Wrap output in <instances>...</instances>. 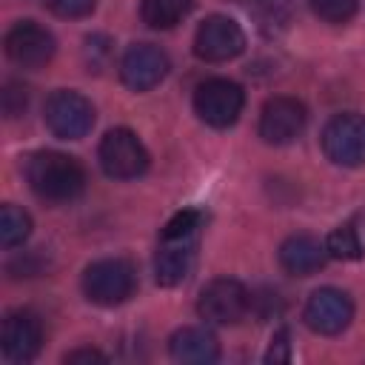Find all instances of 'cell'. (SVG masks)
Here are the masks:
<instances>
[{
  "label": "cell",
  "instance_id": "obj_12",
  "mask_svg": "<svg viewBox=\"0 0 365 365\" xmlns=\"http://www.w3.org/2000/svg\"><path fill=\"white\" fill-rule=\"evenodd\" d=\"M6 57L20 68H43L57 51L54 34L37 20H17L3 37Z\"/></svg>",
  "mask_w": 365,
  "mask_h": 365
},
{
  "label": "cell",
  "instance_id": "obj_18",
  "mask_svg": "<svg viewBox=\"0 0 365 365\" xmlns=\"http://www.w3.org/2000/svg\"><path fill=\"white\" fill-rule=\"evenodd\" d=\"M31 234V217L29 211H23L20 205H11L6 202L0 208V242L3 248H17L29 240Z\"/></svg>",
  "mask_w": 365,
  "mask_h": 365
},
{
  "label": "cell",
  "instance_id": "obj_23",
  "mask_svg": "<svg viewBox=\"0 0 365 365\" xmlns=\"http://www.w3.org/2000/svg\"><path fill=\"white\" fill-rule=\"evenodd\" d=\"M46 265H48V259L40 254V248H34V251H23V254L11 257L6 271L11 279H29V277H40L46 271Z\"/></svg>",
  "mask_w": 365,
  "mask_h": 365
},
{
  "label": "cell",
  "instance_id": "obj_9",
  "mask_svg": "<svg viewBox=\"0 0 365 365\" xmlns=\"http://www.w3.org/2000/svg\"><path fill=\"white\" fill-rule=\"evenodd\" d=\"M245 51V31L228 14H208L194 31V54L202 63H228Z\"/></svg>",
  "mask_w": 365,
  "mask_h": 365
},
{
  "label": "cell",
  "instance_id": "obj_3",
  "mask_svg": "<svg viewBox=\"0 0 365 365\" xmlns=\"http://www.w3.org/2000/svg\"><path fill=\"white\" fill-rule=\"evenodd\" d=\"M137 291V268L123 257H103L86 265L83 271V294L88 302L100 308L123 305Z\"/></svg>",
  "mask_w": 365,
  "mask_h": 365
},
{
  "label": "cell",
  "instance_id": "obj_2",
  "mask_svg": "<svg viewBox=\"0 0 365 365\" xmlns=\"http://www.w3.org/2000/svg\"><path fill=\"white\" fill-rule=\"evenodd\" d=\"M23 177L37 200L48 205H68L86 191V168L77 157L63 151H34L23 163Z\"/></svg>",
  "mask_w": 365,
  "mask_h": 365
},
{
  "label": "cell",
  "instance_id": "obj_26",
  "mask_svg": "<svg viewBox=\"0 0 365 365\" xmlns=\"http://www.w3.org/2000/svg\"><path fill=\"white\" fill-rule=\"evenodd\" d=\"M251 311L259 317V319H271L282 311V299L277 291H259V294H251Z\"/></svg>",
  "mask_w": 365,
  "mask_h": 365
},
{
  "label": "cell",
  "instance_id": "obj_19",
  "mask_svg": "<svg viewBox=\"0 0 365 365\" xmlns=\"http://www.w3.org/2000/svg\"><path fill=\"white\" fill-rule=\"evenodd\" d=\"M325 248H328V257L342 259V262H354V259H362V257H365V245H362V240H359V231H356L351 222L336 225V228L325 237Z\"/></svg>",
  "mask_w": 365,
  "mask_h": 365
},
{
  "label": "cell",
  "instance_id": "obj_28",
  "mask_svg": "<svg viewBox=\"0 0 365 365\" xmlns=\"http://www.w3.org/2000/svg\"><path fill=\"white\" fill-rule=\"evenodd\" d=\"M63 362L68 365H91V362H108V356L103 354V351H97V348H74V351H68L66 356H63Z\"/></svg>",
  "mask_w": 365,
  "mask_h": 365
},
{
  "label": "cell",
  "instance_id": "obj_7",
  "mask_svg": "<svg viewBox=\"0 0 365 365\" xmlns=\"http://www.w3.org/2000/svg\"><path fill=\"white\" fill-rule=\"evenodd\" d=\"M319 145L334 165L342 168L365 165V114L359 111L334 114L319 134Z\"/></svg>",
  "mask_w": 365,
  "mask_h": 365
},
{
  "label": "cell",
  "instance_id": "obj_24",
  "mask_svg": "<svg viewBox=\"0 0 365 365\" xmlns=\"http://www.w3.org/2000/svg\"><path fill=\"white\" fill-rule=\"evenodd\" d=\"M111 57V40L106 34H88L83 46V60L88 71H100Z\"/></svg>",
  "mask_w": 365,
  "mask_h": 365
},
{
  "label": "cell",
  "instance_id": "obj_5",
  "mask_svg": "<svg viewBox=\"0 0 365 365\" xmlns=\"http://www.w3.org/2000/svg\"><path fill=\"white\" fill-rule=\"evenodd\" d=\"M245 108V91L228 77H208L194 88V114L211 128H228Z\"/></svg>",
  "mask_w": 365,
  "mask_h": 365
},
{
  "label": "cell",
  "instance_id": "obj_16",
  "mask_svg": "<svg viewBox=\"0 0 365 365\" xmlns=\"http://www.w3.org/2000/svg\"><path fill=\"white\" fill-rule=\"evenodd\" d=\"M168 354L177 362H188V365H211L220 359V342L208 328L200 325H185L177 328L168 336Z\"/></svg>",
  "mask_w": 365,
  "mask_h": 365
},
{
  "label": "cell",
  "instance_id": "obj_8",
  "mask_svg": "<svg viewBox=\"0 0 365 365\" xmlns=\"http://www.w3.org/2000/svg\"><path fill=\"white\" fill-rule=\"evenodd\" d=\"M251 311V291L234 277H217L202 285L197 314L208 325H237Z\"/></svg>",
  "mask_w": 365,
  "mask_h": 365
},
{
  "label": "cell",
  "instance_id": "obj_10",
  "mask_svg": "<svg viewBox=\"0 0 365 365\" xmlns=\"http://www.w3.org/2000/svg\"><path fill=\"white\" fill-rule=\"evenodd\" d=\"M308 123V108L302 100L288 94H274L265 100L257 123V134L268 145H288L294 143Z\"/></svg>",
  "mask_w": 365,
  "mask_h": 365
},
{
  "label": "cell",
  "instance_id": "obj_6",
  "mask_svg": "<svg viewBox=\"0 0 365 365\" xmlns=\"http://www.w3.org/2000/svg\"><path fill=\"white\" fill-rule=\"evenodd\" d=\"M43 123L57 140H83L94 125V106L74 88H57L43 106Z\"/></svg>",
  "mask_w": 365,
  "mask_h": 365
},
{
  "label": "cell",
  "instance_id": "obj_13",
  "mask_svg": "<svg viewBox=\"0 0 365 365\" xmlns=\"http://www.w3.org/2000/svg\"><path fill=\"white\" fill-rule=\"evenodd\" d=\"M168 68V54L154 43H131L120 57V80L131 91L157 88L165 80Z\"/></svg>",
  "mask_w": 365,
  "mask_h": 365
},
{
  "label": "cell",
  "instance_id": "obj_27",
  "mask_svg": "<svg viewBox=\"0 0 365 365\" xmlns=\"http://www.w3.org/2000/svg\"><path fill=\"white\" fill-rule=\"evenodd\" d=\"M288 359H291V334H288V328H279V331L271 336L265 362H288Z\"/></svg>",
  "mask_w": 365,
  "mask_h": 365
},
{
  "label": "cell",
  "instance_id": "obj_20",
  "mask_svg": "<svg viewBox=\"0 0 365 365\" xmlns=\"http://www.w3.org/2000/svg\"><path fill=\"white\" fill-rule=\"evenodd\" d=\"M248 11L262 31H279L291 20V0H248Z\"/></svg>",
  "mask_w": 365,
  "mask_h": 365
},
{
  "label": "cell",
  "instance_id": "obj_1",
  "mask_svg": "<svg viewBox=\"0 0 365 365\" xmlns=\"http://www.w3.org/2000/svg\"><path fill=\"white\" fill-rule=\"evenodd\" d=\"M205 214L200 208L177 211L160 231V245L154 254V279L163 288L182 285L197 262V245Z\"/></svg>",
  "mask_w": 365,
  "mask_h": 365
},
{
  "label": "cell",
  "instance_id": "obj_4",
  "mask_svg": "<svg viewBox=\"0 0 365 365\" xmlns=\"http://www.w3.org/2000/svg\"><path fill=\"white\" fill-rule=\"evenodd\" d=\"M97 160H100V168L106 171V177H111V180H137L148 171V163H151L143 140L125 125L103 134V140L97 145Z\"/></svg>",
  "mask_w": 365,
  "mask_h": 365
},
{
  "label": "cell",
  "instance_id": "obj_22",
  "mask_svg": "<svg viewBox=\"0 0 365 365\" xmlns=\"http://www.w3.org/2000/svg\"><path fill=\"white\" fill-rule=\"evenodd\" d=\"M0 108L6 120H17L26 114L29 108V88L20 80H6L3 91H0Z\"/></svg>",
  "mask_w": 365,
  "mask_h": 365
},
{
  "label": "cell",
  "instance_id": "obj_11",
  "mask_svg": "<svg viewBox=\"0 0 365 365\" xmlns=\"http://www.w3.org/2000/svg\"><path fill=\"white\" fill-rule=\"evenodd\" d=\"M302 319H305V325L314 334H319V336H336L354 319V299L342 288L322 285V288L311 291V297L305 299Z\"/></svg>",
  "mask_w": 365,
  "mask_h": 365
},
{
  "label": "cell",
  "instance_id": "obj_17",
  "mask_svg": "<svg viewBox=\"0 0 365 365\" xmlns=\"http://www.w3.org/2000/svg\"><path fill=\"white\" fill-rule=\"evenodd\" d=\"M194 9V0H143L140 3V20L148 29L168 31L180 26Z\"/></svg>",
  "mask_w": 365,
  "mask_h": 365
},
{
  "label": "cell",
  "instance_id": "obj_14",
  "mask_svg": "<svg viewBox=\"0 0 365 365\" xmlns=\"http://www.w3.org/2000/svg\"><path fill=\"white\" fill-rule=\"evenodd\" d=\"M43 322L29 308H14L0 325V351L9 362H31L43 348Z\"/></svg>",
  "mask_w": 365,
  "mask_h": 365
},
{
  "label": "cell",
  "instance_id": "obj_25",
  "mask_svg": "<svg viewBox=\"0 0 365 365\" xmlns=\"http://www.w3.org/2000/svg\"><path fill=\"white\" fill-rule=\"evenodd\" d=\"M43 6L63 20H80L97 9V0H43Z\"/></svg>",
  "mask_w": 365,
  "mask_h": 365
},
{
  "label": "cell",
  "instance_id": "obj_21",
  "mask_svg": "<svg viewBox=\"0 0 365 365\" xmlns=\"http://www.w3.org/2000/svg\"><path fill=\"white\" fill-rule=\"evenodd\" d=\"M308 6L322 23L331 26H342L359 11V0H308Z\"/></svg>",
  "mask_w": 365,
  "mask_h": 365
},
{
  "label": "cell",
  "instance_id": "obj_15",
  "mask_svg": "<svg viewBox=\"0 0 365 365\" xmlns=\"http://www.w3.org/2000/svg\"><path fill=\"white\" fill-rule=\"evenodd\" d=\"M277 259L291 277H311L328 262V248L314 234H291L279 242Z\"/></svg>",
  "mask_w": 365,
  "mask_h": 365
}]
</instances>
